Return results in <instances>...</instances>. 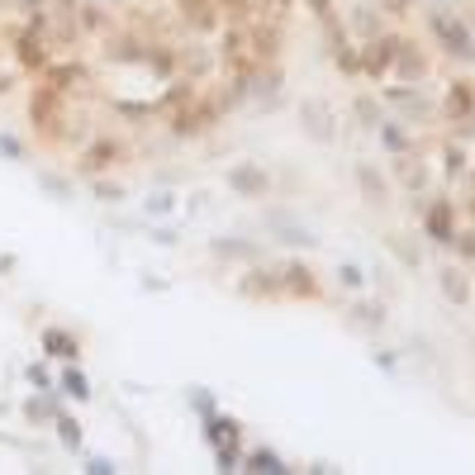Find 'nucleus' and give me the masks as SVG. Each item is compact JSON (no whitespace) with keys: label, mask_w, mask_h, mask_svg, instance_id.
I'll use <instances>...</instances> for the list:
<instances>
[{"label":"nucleus","mask_w":475,"mask_h":475,"mask_svg":"<svg viewBox=\"0 0 475 475\" xmlns=\"http://www.w3.org/2000/svg\"><path fill=\"white\" fill-rule=\"evenodd\" d=\"M299 119H304V133H309L314 143H333V138H338L333 109L323 105V100H304V105H299Z\"/></svg>","instance_id":"nucleus-1"},{"label":"nucleus","mask_w":475,"mask_h":475,"mask_svg":"<svg viewBox=\"0 0 475 475\" xmlns=\"http://www.w3.org/2000/svg\"><path fill=\"white\" fill-rule=\"evenodd\" d=\"M357 185L366 190L371 205H390V185H385V176H380V171H371V166H357Z\"/></svg>","instance_id":"nucleus-2"},{"label":"nucleus","mask_w":475,"mask_h":475,"mask_svg":"<svg viewBox=\"0 0 475 475\" xmlns=\"http://www.w3.org/2000/svg\"><path fill=\"white\" fill-rule=\"evenodd\" d=\"M442 295H447L451 304H466V299H471V286H466V271H456V266H447V271H442Z\"/></svg>","instance_id":"nucleus-3"},{"label":"nucleus","mask_w":475,"mask_h":475,"mask_svg":"<svg viewBox=\"0 0 475 475\" xmlns=\"http://www.w3.org/2000/svg\"><path fill=\"white\" fill-rule=\"evenodd\" d=\"M428 233L437 238V242H447V238H451V214H447V205H433V214H428Z\"/></svg>","instance_id":"nucleus-4"},{"label":"nucleus","mask_w":475,"mask_h":475,"mask_svg":"<svg viewBox=\"0 0 475 475\" xmlns=\"http://www.w3.org/2000/svg\"><path fill=\"white\" fill-rule=\"evenodd\" d=\"M233 185L242 190V195H257V190H262V171H252V166H238V171H233Z\"/></svg>","instance_id":"nucleus-5"},{"label":"nucleus","mask_w":475,"mask_h":475,"mask_svg":"<svg viewBox=\"0 0 475 475\" xmlns=\"http://www.w3.org/2000/svg\"><path fill=\"white\" fill-rule=\"evenodd\" d=\"M20 62H29V67H43V43L38 38H20Z\"/></svg>","instance_id":"nucleus-6"},{"label":"nucleus","mask_w":475,"mask_h":475,"mask_svg":"<svg viewBox=\"0 0 475 475\" xmlns=\"http://www.w3.org/2000/svg\"><path fill=\"white\" fill-rule=\"evenodd\" d=\"M390 247H395V257H399L404 266H419V257H423V252H419V242H404V238H390Z\"/></svg>","instance_id":"nucleus-7"},{"label":"nucleus","mask_w":475,"mask_h":475,"mask_svg":"<svg viewBox=\"0 0 475 475\" xmlns=\"http://www.w3.org/2000/svg\"><path fill=\"white\" fill-rule=\"evenodd\" d=\"M399 72H404V77H414V81H419V77H423V57L404 48V53H399Z\"/></svg>","instance_id":"nucleus-8"},{"label":"nucleus","mask_w":475,"mask_h":475,"mask_svg":"<svg viewBox=\"0 0 475 475\" xmlns=\"http://www.w3.org/2000/svg\"><path fill=\"white\" fill-rule=\"evenodd\" d=\"M48 347H53V357H77V343L62 333H48Z\"/></svg>","instance_id":"nucleus-9"},{"label":"nucleus","mask_w":475,"mask_h":475,"mask_svg":"<svg viewBox=\"0 0 475 475\" xmlns=\"http://www.w3.org/2000/svg\"><path fill=\"white\" fill-rule=\"evenodd\" d=\"M109 157H114V143H105V148H95L86 166H91V171H100V166H109Z\"/></svg>","instance_id":"nucleus-10"},{"label":"nucleus","mask_w":475,"mask_h":475,"mask_svg":"<svg viewBox=\"0 0 475 475\" xmlns=\"http://www.w3.org/2000/svg\"><path fill=\"white\" fill-rule=\"evenodd\" d=\"M399 181L419 190V185H423V166H409V157H404V166H399Z\"/></svg>","instance_id":"nucleus-11"},{"label":"nucleus","mask_w":475,"mask_h":475,"mask_svg":"<svg viewBox=\"0 0 475 475\" xmlns=\"http://www.w3.org/2000/svg\"><path fill=\"white\" fill-rule=\"evenodd\" d=\"M62 385H67V390H72L77 399H86V395H91V390H86V380H81L77 371H67V375H62Z\"/></svg>","instance_id":"nucleus-12"},{"label":"nucleus","mask_w":475,"mask_h":475,"mask_svg":"<svg viewBox=\"0 0 475 475\" xmlns=\"http://www.w3.org/2000/svg\"><path fill=\"white\" fill-rule=\"evenodd\" d=\"M57 428H62V442H67V447H77V442H81V433H77V423H72V419H62Z\"/></svg>","instance_id":"nucleus-13"},{"label":"nucleus","mask_w":475,"mask_h":475,"mask_svg":"<svg viewBox=\"0 0 475 475\" xmlns=\"http://www.w3.org/2000/svg\"><path fill=\"white\" fill-rule=\"evenodd\" d=\"M375 10H385V15H399V10H409V0H375Z\"/></svg>","instance_id":"nucleus-14"},{"label":"nucleus","mask_w":475,"mask_h":475,"mask_svg":"<svg viewBox=\"0 0 475 475\" xmlns=\"http://www.w3.org/2000/svg\"><path fill=\"white\" fill-rule=\"evenodd\" d=\"M0 91H5V77H0Z\"/></svg>","instance_id":"nucleus-15"}]
</instances>
